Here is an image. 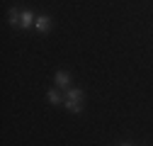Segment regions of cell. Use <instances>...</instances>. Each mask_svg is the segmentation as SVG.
Here are the masks:
<instances>
[{
    "mask_svg": "<svg viewBox=\"0 0 153 146\" xmlns=\"http://www.w3.org/2000/svg\"><path fill=\"white\" fill-rule=\"evenodd\" d=\"M83 100H85V93H83L80 88H66V100H63V105L68 107V112L78 115L80 110H83Z\"/></svg>",
    "mask_w": 153,
    "mask_h": 146,
    "instance_id": "6da1fadb",
    "label": "cell"
},
{
    "mask_svg": "<svg viewBox=\"0 0 153 146\" xmlns=\"http://www.w3.org/2000/svg\"><path fill=\"white\" fill-rule=\"evenodd\" d=\"M51 27H53V20H51L49 15H39V17L34 20V29H36V32H42V34H46Z\"/></svg>",
    "mask_w": 153,
    "mask_h": 146,
    "instance_id": "7a4b0ae2",
    "label": "cell"
},
{
    "mask_svg": "<svg viewBox=\"0 0 153 146\" xmlns=\"http://www.w3.org/2000/svg\"><path fill=\"white\" fill-rule=\"evenodd\" d=\"M34 20H36V17H34L32 10H22V15H20V27H22V29H32V27H34Z\"/></svg>",
    "mask_w": 153,
    "mask_h": 146,
    "instance_id": "3957f363",
    "label": "cell"
},
{
    "mask_svg": "<svg viewBox=\"0 0 153 146\" xmlns=\"http://www.w3.org/2000/svg\"><path fill=\"white\" fill-rule=\"evenodd\" d=\"M53 80H56L59 88H71V73H68V71H59V73L53 76Z\"/></svg>",
    "mask_w": 153,
    "mask_h": 146,
    "instance_id": "277c9868",
    "label": "cell"
},
{
    "mask_svg": "<svg viewBox=\"0 0 153 146\" xmlns=\"http://www.w3.org/2000/svg\"><path fill=\"white\" fill-rule=\"evenodd\" d=\"M46 100H49L51 105H61V102H63V98H61V93H56L53 88H51L49 93H46Z\"/></svg>",
    "mask_w": 153,
    "mask_h": 146,
    "instance_id": "5b68a950",
    "label": "cell"
},
{
    "mask_svg": "<svg viewBox=\"0 0 153 146\" xmlns=\"http://www.w3.org/2000/svg\"><path fill=\"white\" fill-rule=\"evenodd\" d=\"M20 15H22V12H17L15 7L10 10V25H12V27H20Z\"/></svg>",
    "mask_w": 153,
    "mask_h": 146,
    "instance_id": "8992f818",
    "label": "cell"
}]
</instances>
